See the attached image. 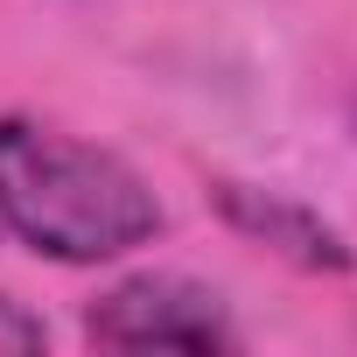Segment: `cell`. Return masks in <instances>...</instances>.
Instances as JSON below:
<instances>
[{
    "mask_svg": "<svg viewBox=\"0 0 357 357\" xmlns=\"http://www.w3.org/2000/svg\"><path fill=\"white\" fill-rule=\"evenodd\" d=\"M168 231L147 175L98 140L0 112V238L56 266H105Z\"/></svg>",
    "mask_w": 357,
    "mask_h": 357,
    "instance_id": "cell-1",
    "label": "cell"
},
{
    "mask_svg": "<svg viewBox=\"0 0 357 357\" xmlns=\"http://www.w3.org/2000/svg\"><path fill=\"white\" fill-rule=\"evenodd\" d=\"M84 343L91 350L218 357V350H238V329H231L225 294L190 280V273H126L84 308Z\"/></svg>",
    "mask_w": 357,
    "mask_h": 357,
    "instance_id": "cell-2",
    "label": "cell"
},
{
    "mask_svg": "<svg viewBox=\"0 0 357 357\" xmlns=\"http://www.w3.org/2000/svg\"><path fill=\"white\" fill-rule=\"evenodd\" d=\"M211 204H218V218L245 245H259V252H273V259H287L301 273H350L357 266L350 238L322 211H308L301 197H287V190H259V183H231V175H218Z\"/></svg>",
    "mask_w": 357,
    "mask_h": 357,
    "instance_id": "cell-3",
    "label": "cell"
},
{
    "mask_svg": "<svg viewBox=\"0 0 357 357\" xmlns=\"http://www.w3.org/2000/svg\"><path fill=\"white\" fill-rule=\"evenodd\" d=\"M50 343V322L29 315L15 294H0V350H43Z\"/></svg>",
    "mask_w": 357,
    "mask_h": 357,
    "instance_id": "cell-4",
    "label": "cell"
},
{
    "mask_svg": "<svg viewBox=\"0 0 357 357\" xmlns=\"http://www.w3.org/2000/svg\"><path fill=\"white\" fill-rule=\"evenodd\" d=\"M350 126H357V91H350Z\"/></svg>",
    "mask_w": 357,
    "mask_h": 357,
    "instance_id": "cell-5",
    "label": "cell"
}]
</instances>
